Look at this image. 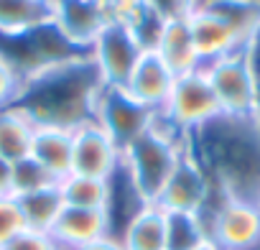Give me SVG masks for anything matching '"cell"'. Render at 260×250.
I'll return each instance as SVG.
<instances>
[{
  "instance_id": "obj_1",
  "label": "cell",
  "mask_w": 260,
  "mask_h": 250,
  "mask_svg": "<svg viewBox=\"0 0 260 250\" xmlns=\"http://www.w3.org/2000/svg\"><path fill=\"white\" fill-rule=\"evenodd\" d=\"M186 148L219 194L260 207V125L255 117L222 112L189 133Z\"/></svg>"
},
{
  "instance_id": "obj_2",
  "label": "cell",
  "mask_w": 260,
  "mask_h": 250,
  "mask_svg": "<svg viewBox=\"0 0 260 250\" xmlns=\"http://www.w3.org/2000/svg\"><path fill=\"white\" fill-rule=\"evenodd\" d=\"M100 87L89 54H82L28 74L18 107H23L36 125H59L74 131L77 125L92 120V102Z\"/></svg>"
},
{
  "instance_id": "obj_3",
  "label": "cell",
  "mask_w": 260,
  "mask_h": 250,
  "mask_svg": "<svg viewBox=\"0 0 260 250\" xmlns=\"http://www.w3.org/2000/svg\"><path fill=\"white\" fill-rule=\"evenodd\" d=\"M186 138L158 112L153 125L122 151V174L143 204H156L179 159L186 151Z\"/></svg>"
},
{
  "instance_id": "obj_4",
  "label": "cell",
  "mask_w": 260,
  "mask_h": 250,
  "mask_svg": "<svg viewBox=\"0 0 260 250\" xmlns=\"http://www.w3.org/2000/svg\"><path fill=\"white\" fill-rule=\"evenodd\" d=\"M197 217L219 250H245L260 240V207L227 199L214 186Z\"/></svg>"
},
{
  "instance_id": "obj_5",
  "label": "cell",
  "mask_w": 260,
  "mask_h": 250,
  "mask_svg": "<svg viewBox=\"0 0 260 250\" xmlns=\"http://www.w3.org/2000/svg\"><path fill=\"white\" fill-rule=\"evenodd\" d=\"M156 115V110L133 100L122 87H100L92 102V120L112 138L120 151L143 136L153 125Z\"/></svg>"
},
{
  "instance_id": "obj_6",
  "label": "cell",
  "mask_w": 260,
  "mask_h": 250,
  "mask_svg": "<svg viewBox=\"0 0 260 250\" xmlns=\"http://www.w3.org/2000/svg\"><path fill=\"white\" fill-rule=\"evenodd\" d=\"M161 115L184 136L199 131L202 125H207L209 120L222 115V107L217 102V95L209 84L207 72L197 69L184 77H176L171 97H169L166 107L161 110Z\"/></svg>"
},
{
  "instance_id": "obj_7",
  "label": "cell",
  "mask_w": 260,
  "mask_h": 250,
  "mask_svg": "<svg viewBox=\"0 0 260 250\" xmlns=\"http://www.w3.org/2000/svg\"><path fill=\"white\" fill-rule=\"evenodd\" d=\"M209 84L217 95V102L224 115L232 117H255V79L247 49L235 51L209 67H204Z\"/></svg>"
},
{
  "instance_id": "obj_8",
  "label": "cell",
  "mask_w": 260,
  "mask_h": 250,
  "mask_svg": "<svg viewBox=\"0 0 260 250\" xmlns=\"http://www.w3.org/2000/svg\"><path fill=\"white\" fill-rule=\"evenodd\" d=\"M87 54L102 87H125L146 51L122 23H107Z\"/></svg>"
},
{
  "instance_id": "obj_9",
  "label": "cell",
  "mask_w": 260,
  "mask_h": 250,
  "mask_svg": "<svg viewBox=\"0 0 260 250\" xmlns=\"http://www.w3.org/2000/svg\"><path fill=\"white\" fill-rule=\"evenodd\" d=\"M122 166V151L94 120H87L74 128V156L72 174L110 181Z\"/></svg>"
},
{
  "instance_id": "obj_10",
  "label": "cell",
  "mask_w": 260,
  "mask_h": 250,
  "mask_svg": "<svg viewBox=\"0 0 260 250\" xmlns=\"http://www.w3.org/2000/svg\"><path fill=\"white\" fill-rule=\"evenodd\" d=\"M54 28L77 51L87 54L102 28L110 23L102 0H51Z\"/></svg>"
},
{
  "instance_id": "obj_11",
  "label": "cell",
  "mask_w": 260,
  "mask_h": 250,
  "mask_svg": "<svg viewBox=\"0 0 260 250\" xmlns=\"http://www.w3.org/2000/svg\"><path fill=\"white\" fill-rule=\"evenodd\" d=\"M209 197H212V181L204 174V169L199 166V161L191 156V151L186 148L184 156L179 159L174 174L169 176L156 204L164 212L199 214Z\"/></svg>"
},
{
  "instance_id": "obj_12",
  "label": "cell",
  "mask_w": 260,
  "mask_h": 250,
  "mask_svg": "<svg viewBox=\"0 0 260 250\" xmlns=\"http://www.w3.org/2000/svg\"><path fill=\"white\" fill-rule=\"evenodd\" d=\"M174 82H176V77H174L171 69L161 61V56H158L156 51H146V54L138 59L133 74H130V79L125 82L122 89L133 97V100H138L141 105H146V107L161 112V110L166 107L169 97H171Z\"/></svg>"
},
{
  "instance_id": "obj_13",
  "label": "cell",
  "mask_w": 260,
  "mask_h": 250,
  "mask_svg": "<svg viewBox=\"0 0 260 250\" xmlns=\"http://www.w3.org/2000/svg\"><path fill=\"white\" fill-rule=\"evenodd\" d=\"M186 23H189V31H191L194 49L202 59V69L224 59V56H230V54H235V51H242V44L237 41L232 28L222 18H217L212 11L199 6Z\"/></svg>"
},
{
  "instance_id": "obj_14",
  "label": "cell",
  "mask_w": 260,
  "mask_h": 250,
  "mask_svg": "<svg viewBox=\"0 0 260 250\" xmlns=\"http://www.w3.org/2000/svg\"><path fill=\"white\" fill-rule=\"evenodd\" d=\"M61 250H79L105 235H110V220L105 209H79L67 207L61 209L59 220L49 232Z\"/></svg>"
},
{
  "instance_id": "obj_15",
  "label": "cell",
  "mask_w": 260,
  "mask_h": 250,
  "mask_svg": "<svg viewBox=\"0 0 260 250\" xmlns=\"http://www.w3.org/2000/svg\"><path fill=\"white\" fill-rule=\"evenodd\" d=\"M51 23V0H0V39L16 41Z\"/></svg>"
},
{
  "instance_id": "obj_16",
  "label": "cell",
  "mask_w": 260,
  "mask_h": 250,
  "mask_svg": "<svg viewBox=\"0 0 260 250\" xmlns=\"http://www.w3.org/2000/svg\"><path fill=\"white\" fill-rule=\"evenodd\" d=\"M31 156L49 169L59 181L72 174V156H74V131L59 128V125H36Z\"/></svg>"
},
{
  "instance_id": "obj_17",
  "label": "cell",
  "mask_w": 260,
  "mask_h": 250,
  "mask_svg": "<svg viewBox=\"0 0 260 250\" xmlns=\"http://www.w3.org/2000/svg\"><path fill=\"white\" fill-rule=\"evenodd\" d=\"M117 240L125 250H166V212L158 204H143Z\"/></svg>"
},
{
  "instance_id": "obj_18",
  "label": "cell",
  "mask_w": 260,
  "mask_h": 250,
  "mask_svg": "<svg viewBox=\"0 0 260 250\" xmlns=\"http://www.w3.org/2000/svg\"><path fill=\"white\" fill-rule=\"evenodd\" d=\"M156 54L171 69L174 77H184L189 72L202 69V59H199V54L194 49L191 31H189V23L186 21H181V23H166L164 36H161V41L156 46Z\"/></svg>"
},
{
  "instance_id": "obj_19",
  "label": "cell",
  "mask_w": 260,
  "mask_h": 250,
  "mask_svg": "<svg viewBox=\"0 0 260 250\" xmlns=\"http://www.w3.org/2000/svg\"><path fill=\"white\" fill-rule=\"evenodd\" d=\"M34 133H36V122L23 107L13 105L0 110V159L16 164L31 156Z\"/></svg>"
},
{
  "instance_id": "obj_20",
  "label": "cell",
  "mask_w": 260,
  "mask_h": 250,
  "mask_svg": "<svg viewBox=\"0 0 260 250\" xmlns=\"http://www.w3.org/2000/svg\"><path fill=\"white\" fill-rule=\"evenodd\" d=\"M199 6L222 18L242 49H247L260 34V0H202Z\"/></svg>"
},
{
  "instance_id": "obj_21",
  "label": "cell",
  "mask_w": 260,
  "mask_h": 250,
  "mask_svg": "<svg viewBox=\"0 0 260 250\" xmlns=\"http://www.w3.org/2000/svg\"><path fill=\"white\" fill-rule=\"evenodd\" d=\"M59 192L67 207H79V209H105L110 207L112 197V179H92V176H79L69 174L59 181Z\"/></svg>"
},
{
  "instance_id": "obj_22",
  "label": "cell",
  "mask_w": 260,
  "mask_h": 250,
  "mask_svg": "<svg viewBox=\"0 0 260 250\" xmlns=\"http://www.w3.org/2000/svg\"><path fill=\"white\" fill-rule=\"evenodd\" d=\"M16 199L21 204L26 230H36V232H51L54 222L59 220V214L64 209L59 184L41 189V192H34V194H26V197H16Z\"/></svg>"
},
{
  "instance_id": "obj_23",
  "label": "cell",
  "mask_w": 260,
  "mask_h": 250,
  "mask_svg": "<svg viewBox=\"0 0 260 250\" xmlns=\"http://www.w3.org/2000/svg\"><path fill=\"white\" fill-rule=\"evenodd\" d=\"M122 26L136 36V41L141 44L143 51H156V46H158V41L164 36L166 21L146 3V0H138Z\"/></svg>"
},
{
  "instance_id": "obj_24",
  "label": "cell",
  "mask_w": 260,
  "mask_h": 250,
  "mask_svg": "<svg viewBox=\"0 0 260 250\" xmlns=\"http://www.w3.org/2000/svg\"><path fill=\"white\" fill-rule=\"evenodd\" d=\"M207 237V230L197 214L166 212V250H194Z\"/></svg>"
},
{
  "instance_id": "obj_25",
  "label": "cell",
  "mask_w": 260,
  "mask_h": 250,
  "mask_svg": "<svg viewBox=\"0 0 260 250\" xmlns=\"http://www.w3.org/2000/svg\"><path fill=\"white\" fill-rule=\"evenodd\" d=\"M56 184H59V179L49 169H44L34 156H26V159L13 164V179H11V194L13 197H26V194L56 186Z\"/></svg>"
},
{
  "instance_id": "obj_26",
  "label": "cell",
  "mask_w": 260,
  "mask_h": 250,
  "mask_svg": "<svg viewBox=\"0 0 260 250\" xmlns=\"http://www.w3.org/2000/svg\"><path fill=\"white\" fill-rule=\"evenodd\" d=\"M26 87V74L18 69V64L0 49V110L18 105Z\"/></svg>"
},
{
  "instance_id": "obj_27",
  "label": "cell",
  "mask_w": 260,
  "mask_h": 250,
  "mask_svg": "<svg viewBox=\"0 0 260 250\" xmlns=\"http://www.w3.org/2000/svg\"><path fill=\"white\" fill-rule=\"evenodd\" d=\"M26 230V220L16 197H0V247Z\"/></svg>"
},
{
  "instance_id": "obj_28",
  "label": "cell",
  "mask_w": 260,
  "mask_h": 250,
  "mask_svg": "<svg viewBox=\"0 0 260 250\" xmlns=\"http://www.w3.org/2000/svg\"><path fill=\"white\" fill-rule=\"evenodd\" d=\"M146 3L166 21V23H181L194 16L202 0H146Z\"/></svg>"
},
{
  "instance_id": "obj_29",
  "label": "cell",
  "mask_w": 260,
  "mask_h": 250,
  "mask_svg": "<svg viewBox=\"0 0 260 250\" xmlns=\"http://www.w3.org/2000/svg\"><path fill=\"white\" fill-rule=\"evenodd\" d=\"M0 250H61L56 240L49 232H36V230H23L13 240H8Z\"/></svg>"
},
{
  "instance_id": "obj_30",
  "label": "cell",
  "mask_w": 260,
  "mask_h": 250,
  "mask_svg": "<svg viewBox=\"0 0 260 250\" xmlns=\"http://www.w3.org/2000/svg\"><path fill=\"white\" fill-rule=\"evenodd\" d=\"M247 56H250L252 79H255V122L260 125V34H257L255 41L247 46Z\"/></svg>"
},
{
  "instance_id": "obj_31",
  "label": "cell",
  "mask_w": 260,
  "mask_h": 250,
  "mask_svg": "<svg viewBox=\"0 0 260 250\" xmlns=\"http://www.w3.org/2000/svg\"><path fill=\"white\" fill-rule=\"evenodd\" d=\"M11 179H13V164L0 159V197H13L11 194Z\"/></svg>"
},
{
  "instance_id": "obj_32",
  "label": "cell",
  "mask_w": 260,
  "mask_h": 250,
  "mask_svg": "<svg viewBox=\"0 0 260 250\" xmlns=\"http://www.w3.org/2000/svg\"><path fill=\"white\" fill-rule=\"evenodd\" d=\"M79 250H125V247H122V242L117 237L105 235V237H100V240H94V242H89V245H84Z\"/></svg>"
},
{
  "instance_id": "obj_33",
  "label": "cell",
  "mask_w": 260,
  "mask_h": 250,
  "mask_svg": "<svg viewBox=\"0 0 260 250\" xmlns=\"http://www.w3.org/2000/svg\"><path fill=\"white\" fill-rule=\"evenodd\" d=\"M194 250H219V247H217L212 240H204V242H202L199 247H194Z\"/></svg>"
},
{
  "instance_id": "obj_34",
  "label": "cell",
  "mask_w": 260,
  "mask_h": 250,
  "mask_svg": "<svg viewBox=\"0 0 260 250\" xmlns=\"http://www.w3.org/2000/svg\"><path fill=\"white\" fill-rule=\"evenodd\" d=\"M245 250H260V240H257L255 245H250V247H245Z\"/></svg>"
}]
</instances>
